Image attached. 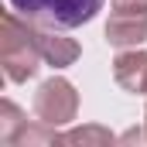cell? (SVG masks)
I'll list each match as a JSON object with an SVG mask.
<instances>
[{"label": "cell", "mask_w": 147, "mask_h": 147, "mask_svg": "<svg viewBox=\"0 0 147 147\" xmlns=\"http://www.w3.org/2000/svg\"><path fill=\"white\" fill-rule=\"evenodd\" d=\"M147 38V14H110L106 41L116 48H137Z\"/></svg>", "instance_id": "cell-5"}, {"label": "cell", "mask_w": 147, "mask_h": 147, "mask_svg": "<svg viewBox=\"0 0 147 147\" xmlns=\"http://www.w3.org/2000/svg\"><path fill=\"white\" fill-rule=\"evenodd\" d=\"M28 120L21 116V110L10 103V99H3L0 103V140L3 144H14L17 140V127H24Z\"/></svg>", "instance_id": "cell-7"}, {"label": "cell", "mask_w": 147, "mask_h": 147, "mask_svg": "<svg viewBox=\"0 0 147 147\" xmlns=\"http://www.w3.org/2000/svg\"><path fill=\"white\" fill-rule=\"evenodd\" d=\"M34 110L38 123L41 127H62V123H72L75 113H79V92L69 79H48L41 89L34 92Z\"/></svg>", "instance_id": "cell-3"}, {"label": "cell", "mask_w": 147, "mask_h": 147, "mask_svg": "<svg viewBox=\"0 0 147 147\" xmlns=\"http://www.w3.org/2000/svg\"><path fill=\"white\" fill-rule=\"evenodd\" d=\"M38 48H41V58L48 65H55V69H65V65H72L75 58H79V45H75L72 38L51 34L48 28L38 31Z\"/></svg>", "instance_id": "cell-6"}, {"label": "cell", "mask_w": 147, "mask_h": 147, "mask_svg": "<svg viewBox=\"0 0 147 147\" xmlns=\"http://www.w3.org/2000/svg\"><path fill=\"white\" fill-rule=\"evenodd\" d=\"M0 62L10 82H28L41 69V48H38V31L31 21L17 17V10L3 14V34H0Z\"/></svg>", "instance_id": "cell-1"}, {"label": "cell", "mask_w": 147, "mask_h": 147, "mask_svg": "<svg viewBox=\"0 0 147 147\" xmlns=\"http://www.w3.org/2000/svg\"><path fill=\"white\" fill-rule=\"evenodd\" d=\"M113 79L127 92H144L147 96V51H120L113 62Z\"/></svg>", "instance_id": "cell-4"}, {"label": "cell", "mask_w": 147, "mask_h": 147, "mask_svg": "<svg viewBox=\"0 0 147 147\" xmlns=\"http://www.w3.org/2000/svg\"><path fill=\"white\" fill-rule=\"evenodd\" d=\"M113 140L116 137L103 127H82V130H69L58 137V144H113Z\"/></svg>", "instance_id": "cell-8"}, {"label": "cell", "mask_w": 147, "mask_h": 147, "mask_svg": "<svg viewBox=\"0 0 147 147\" xmlns=\"http://www.w3.org/2000/svg\"><path fill=\"white\" fill-rule=\"evenodd\" d=\"M144 130H147V123H144Z\"/></svg>", "instance_id": "cell-10"}, {"label": "cell", "mask_w": 147, "mask_h": 147, "mask_svg": "<svg viewBox=\"0 0 147 147\" xmlns=\"http://www.w3.org/2000/svg\"><path fill=\"white\" fill-rule=\"evenodd\" d=\"M113 14H147V0H110Z\"/></svg>", "instance_id": "cell-9"}, {"label": "cell", "mask_w": 147, "mask_h": 147, "mask_svg": "<svg viewBox=\"0 0 147 147\" xmlns=\"http://www.w3.org/2000/svg\"><path fill=\"white\" fill-rule=\"evenodd\" d=\"M103 3L106 0H10V7L21 17H28L31 24L48 28V31L89 24L103 10Z\"/></svg>", "instance_id": "cell-2"}]
</instances>
